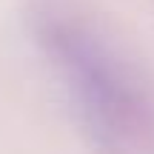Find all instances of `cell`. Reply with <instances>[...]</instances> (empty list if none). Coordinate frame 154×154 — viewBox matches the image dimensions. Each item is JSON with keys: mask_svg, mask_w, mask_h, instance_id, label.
<instances>
[{"mask_svg": "<svg viewBox=\"0 0 154 154\" xmlns=\"http://www.w3.org/2000/svg\"><path fill=\"white\" fill-rule=\"evenodd\" d=\"M29 26L94 154H154V83L114 34L69 0H34Z\"/></svg>", "mask_w": 154, "mask_h": 154, "instance_id": "cell-1", "label": "cell"}]
</instances>
